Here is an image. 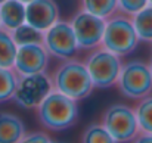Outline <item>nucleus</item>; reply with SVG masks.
Listing matches in <instances>:
<instances>
[{
  "label": "nucleus",
  "instance_id": "8",
  "mask_svg": "<svg viewBox=\"0 0 152 143\" xmlns=\"http://www.w3.org/2000/svg\"><path fill=\"white\" fill-rule=\"evenodd\" d=\"M43 45L49 55L56 59H71L78 50L77 37L71 21L58 19L49 30L43 33Z\"/></svg>",
  "mask_w": 152,
  "mask_h": 143
},
{
  "label": "nucleus",
  "instance_id": "26",
  "mask_svg": "<svg viewBox=\"0 0 152 143\" xmlns=\"http://www.w3.org/2000/svg\"><path fill=\"white\" fill-rule=\"evenodd\" d=\"M0 27H1V15H0Z\"/></svg>",
  "mask_w": 152,
  "mask_h": 143
},
{
  "label": "nucleus",
  "instance_id": "2",
  "mask_svg": "<svg viewBox=\"0 0 152 143\" xmlns=\"http://www.w3.org/2000/svg\"><path fill=\"white\" fill-rule=\"evenodd\" d=\"M53 89L69 96L74 100H83L92 95L95 84L84 62L77 59L64 61L52 74Z\"/></svg>",
  "mask_w": 152,
  "mask_h": 143
},
{
  "label": "nucleus",
  "instance_id": "11",
  "mask_svg": "<svg viewBox=\"0 0 152 143\" xmlns=\"http://www.w3.org/2000/svg\"><path fill=\"white\" fill-rule=\"evenodd\" d=\"M58 19L59 9L55 0H33L25 4V22L43 33Z\"/></svg>",
  "mask_w": 152,
  "mask_h": 143
},
{
  "label": "nucleus",
  "instance_id": "10",
  "mask_svg": "<svg viewBox=\"0 0 152 143\" xmlns=\"http://www.w3.org/2000/svg\"><path fill=\"white\" fill-rule=\"evenodd\" d=\"M49 58L50 55L43 43L22 45L18 46L13 69L18 72V75L46 72V68L49 65Z\"/></svg>",
  "mask_w": 152,
  "mask_h": 143
},
{
  "label": "nucleus",
  "instance_id": "9",
  "mask_svg": "<svg viewBox=\"0 0 152 143\" xmlns=\"http://www.w3.org/2000/svg\"><path fill=\"white\" fill-rule=\"evenodd\" d=\"M72 30L77 37L78 49L92 50L101 46L106 19L99 18L87 10L80 9L71 19Z\"/></svg>",
  "mask_w": 152,
  "mask_h": 143
},
{
  "label": "nucleus",
  "instance_id": "5",
  "mask_svg": "<svg viewBox=\"0 0 152 143\" xmlns=\"http://www.w3.org/2000/svg\"><path fill=\"white\" fill-rule=\"evenodd\" d=\"M101 123L117 140V143L132 142L140 133L136 112L127 105L121 103L111 105L102 114Z\"/></svg>",
  "mask_w": 152,
  "mask_h": 143
},
{
  "label": "nucleus",
  "instance_id": "13",
  "mask_svg": "<svg viewBox=\"0 0 152 143\" xmlns=\"http://www.w3.org/2000/svg\"><path fill=\"white\" fill-rule=\"evenodd\" d=\"M1 27L13 31L25 22V4L19 0H6L0 4Z\"/></svg>",
  "mask_w": 152,
  "mask_h": 143
},
{
  "label": "nucleus",
  "instance_id": "20",
  "mask_svg": "<svg viewBox=\"0 0 152 143\" xmlns=\"http://www.w3.org/2000/svg\"><path fill=\"white\" fill-rule=\"evenodd\" d=\"M81 143H117L102 123H92L83 133Z\"/></svg>",
  "mask_w": 152,
  "mask_h": 143
},
{
  "label": "nucleus",
  "instance_id": "7",
  "mask_svg": "<svg viewBox=\"0 0 152 143\" xmlns=\"http://www.w3.org/2000/svg\"><path fill=\"white\" fill-rule=\"evenodd\" d=\"M52 90V75L46 72L19 75L18 86L12 100L24 109H36Z\"/></svg>",
  "mask_w": 152,
  "mask_h": 143
},
{
  "label": "nucleus",
  "instance_id": "21",
  "mask_svg": "<svg viewBox=\"0 0 152 143\" xmlns=\"http://www.w3.org/2000/svg\"><path fill=\"white\" fill-rule=\"evenodd\" d=\"M148 4H149L148 0H118V12L133 16Z\"/></svg>",
  "mask_w": 152,
  "mask_h": 143
},
{
  "label": "nucleus",
  "instance_id": "23",
  "mask_svg": "<svg viewBox=\"0 0 152 143\" xmlns=\"http://www.w3.org/2000/svg\"><path fill=\"white\" fill-rule=\"evenodd\" d=\"M133 143H152V134H149V133H139L133 139Z\"/></svg>",
  "mask_w": 152,
  "mask_h": 143
},
{
  "label": "nucleus",
  "instance_id": "19",
  "mask_svg": "<svg viewBox=\"0 0 152 143\" xmlns=\"http://www.w3.org/2000/svg\"><path fill=\"white\" fill-rule=\"evenodd\" d=\"M134 112L137 117L140 133L152 134V96H146V97L140 99Z\"/></svg>",
  "mask_w": 152,
  "mask_h": 143
},
{
  "label": "nucleus",
  "instance_id": "27",
  "mask_svg": "<svg viewBox=\"0 0 152 143\" xmlns=\"http://www.w3.org/2000/svg\"><path fill=\"white\" fill-rule=\"evenodd\" d=\"M4 1H6V0H0V4H1V3H4Z\"/></svg>",
  "mask_w": 152,
  "mask_h": 143
},
{
  "label": "nucleus",
  "instance_id": "1",
  "mask_svg": "<svg viewBox=\"0 0 152 143\" xmlns=\"http://www.w3.org/2000/svg\"><path fill=\"white\" fill-rule=\"evenodd\" d=\"M39 123L52 131H62L69 128L78 118L77 100L58 90H52L36 108Z\"/></svg>",
  "mask_w": 152,
  "mask_h": 143
},
{
  "label": "nucleus",
  "instance_id": "28",
  "mask_svg": "<svg viewBox=\"0 0 152 143\" xmlns=\"http://www.w3.org/2000/svg\"><path fill=\"white\" fill-rule=\"evenodd\" d=\"M148 1H149V4H152V0H148Z\"/></svg>",
  "mask_w": 152,
  "mask_h": 143
},
{
  "label": "nucleus",
  "instance_id": "24",
  "mask_svg": "<svg viewBox=\"0 0 152 143\" xmlns=\"http://www.w3.org/2000/svg\"><path fill=\"white\" fill-rule=\"evenodd\" d=\"M19 1H22L24 4H27V3H30V1H33V0H19Z\"/></svg>",
  "mask_w": 152,
  "mask_h": 143
},
{
  "label": "nucleus",
  "instance_id": "25",
  "mask_svg": "<svg viewBox=\"0 0 152 143\" xmlns=\"http://www.w3.org/2000/svg\"><path fill=\"white\" fill-rule=\"evenodd\" d=\"M149 68H151V72H152V61H151V63H149Z\"/></svg>",
  "mask_w": 152,
  "mask_h": 143
},
{
  "label": "nucleus",
  "instance_id": "22",
  "mask_svg": "<svg viewBox=\"0 0 152 143\" xmlns=\"http://www.w3.org/2000/svg\"><path fill=\"white\" fill-rule=\"evenodd\" d=\"M19 143H55V142L52 140L46 133H43V131H34V133L25 134Z\"/></svg>",
  "mask_w": 152,
  "mask_h": 143
},
{
  "label": "nucleus",
  "instance_id": "15",
  "mask_svg": "<svg viewBox=\"0 0 152 143\" xmlns=\"http://www.w3.org/2000/svg\"><path fill=\"white\" fill-rule=\"evenodd\" d=\"M134 30L139 36V40L152 42V4L145 6L142 10L132 16Z\"/></svg>",
  "mask_w": 152,
  "mask_h": 143
},
{
  "label": "nucleus",
  "instance_id": "6",
  "mask_svg": "<svg viewBox=\"0 0 152 143\" xmlns=\"http://www.w3.org/2000/svg\"><path fill=\"white\" fill-rule=\"evenodd\" d=\"M117 86L121 95L129 99H143L152 92V72L148 63L130 61L123 65Z\"/></svg>",
  "mask_w": 152,
  "mask_h": 143
},
{
  "label": "nucleus",
  "instance_id": "17",
  "mask_svg": "<svg viewBox=\"0 0 152 143\" xmlns=\"http://www.w3.org/2000/svg\"><path fill=\"white\" fill-rule=\"evenodd\" d=\"M18 80L19 75L13 68L0 66V103L7 102L13 97L18 86Z\"/></svg>",
  "mask_w": 152,
  "mask_h": 143
},
{
  "label": "nucleus",
  "instance_id": "16",
  "mask_svg": "<svg viewBox=\"0 0 152 143\" xmlns=\"http://www.w3.org/2000/svg\"><path fill=\"white\" fill-rule=\"evenodd\" d=\"M81 9L108 19L118 12V0H80Z\"/></svg>",
  "mask_w": 152,
  "mask_h": 143
},
{
  "label": "nucleus",
  "instance_id": "4",
  "mask_svg": "<svg viewBox=\"0 0 152 143\" xmlns=\"http://www.w3.org/2000/svg\"><path fill=\"white\" fill-rule=\"evenodd\" d=\"M120 58L121 56L106 50L102 46L87 55L84 63L96 89H109L117 84L123 68Z\"/></svg>",
  "mask_w": 152,
  "mask_h": 143
},
{
  "label": "nucleus",
  "instance_id": "3",
  "mask_svg": "<svg viewBox=\"0 0 152 143\" xmlns=\"http://www.w3.org/2000/svg\"><path fill=\"white\" fill-rule=\"evenodd\" d=\"M137 43L139 36L134 30L132 16L120 12L106 19L105 33L101 43L102 47L118 56H127L137 47Z\"/></svg>",
  "mask_w": 152,
  "mask_h": 143
},
{
  "label": "nucleus",
  "instance_id": "12",
  "mask_svg": "<svg viewBox=\"0 0 152 143\" xmlns=\"http://www.w3.org/2000/svg\"><path fill=\"white\" fill-rule=\"evenodd\" d=\"M25 134V124L18 115L0 112V143H19Z\"/></svg>",
  "mask_w": 152,
  "mask_h": 143
},
{
  "label": "nucleus",
  "instance_id": "14",
  "mask_svg": "<svg viewBox=\"0 0 152 143\" xmlns=\"http://www.w3.org/2000/svg\"><path fill=\"white\" fill-rule=\"evenodd\" d=\"M18 52V45L9 30L0 27V66L13 68L15 58Z\"/></svg>",
  "mask_w": 152,
  "mask_h": 143
},
{
  "label": "nucleus",
  "instance_id": "18",
  "mask_svg": "<svg viewBox=\"0 0 152 143\" xmlns=\"http://www.w3.org/2000/svg\"><path fill=\"white\" fill-rule=\"evenodd\" d=\"M13 36V40L18 46L22 45H31V43H43V31L34 28L33 25L24 22L13 31H10Z\"/></svg>",
  "mask_w": 152,
  "mask_h": 143
}]
</instances>
